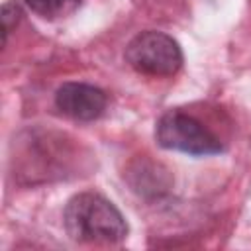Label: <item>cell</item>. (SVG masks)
I'll return each mask as SVG.
<instances>
[{"mask_svg":"<svg viewBox=\"0 0 251 251\" xmlns=\"http://www.w3.org/2000/svg\"><path fill=\"white\" fill-rule=\"evenodd\" d=\"M24 4L45 20L67 18L80 8V0H24Z\"/></svg>","mask_w":251,"mask_h":251,"instance_id":"cell-6","label":"cell"},{"mask_svg":"<svg viewBox=\"0 0 251 251\" xmlns=\"http://www.w3.org/2000/svg\"><path fill=\"white\" fill-rule=\"evenodd\" d=\"M124 59L135 73L147 76H173L184 63L178 41L157 29L137 33L126 45Z\"/></svg>","mask_w":251,"mask_h":251,"instance_id":"cell-3","label":"cell"},{"mask_svg":"<svg viewBox=\"0 0 251 251\" xmlns=\"http://www.w3.org/2000/svg\"><path fill=\"white\" fill-rule=\"evenodd\" d=\"M22 20V8L18 2H4L2 4V43H6L10 31L20 24Z\"/></svg>","mask_w":251,"mask_h":251,"instance_id":"cell-7","label":"cell"},{"mask_svg":"<svg viewBox=\"0 0 251 251\" xmlns=\"http://www.w3.org/2000/svg\"><path fill=\"white\" fill-rule=\"evenodd\" d=\"M55 106L67 118L92 122L104 114L108 96L102 88L88 82H63L55 90Z\"/></svg>","mask_w":251,"mask_h":251,"instance_id":"cell-4","label":"cell"},{"mask_svg":"<svg viewBox=\"0 0 251 251\" xmlns=\"http://www.w3.org/2000/svg\"><path fill=\"white\" fill-rule=\"evenodd\" d=\"M161 165L155 163H137L129 171V184L133 186L135 192L149 196V194H159L169 188V176L167 171H159Z\"/></svg>","mask_w":251,"mask_h":251,"instance_id":"cell-5","label":"cell"},{"mask_svg":"<svg viewBox=\"0 0 251 251\" xmlns=\"http://www.w3.org/2000/svg\"><path fill=\"white\" fill-rule=\"evenodd\" d=\"M155 139L163 149L180 151L194 157L218 155L224 145L198 118L178 108L167 110L155 124Z\"/></svg>","mask_w":251,"mask_h":251,"instance_id":"cell-2","label":"cell"},{"mask_svg":"<svg viewBox=\"0 0 251 251\" xmlns=\"http://www.w3.org/2000/svg\"><path fill=\"white\" fill-rule=\"evenodd\" d=\"M63 226L78 243H120L127 237L126 218L98 192L75 194L63 210Z\"/></svg>","mask_w":251,"mask_h":251,"instance_id":"cell-1","label":"cell"}]
</instances>
